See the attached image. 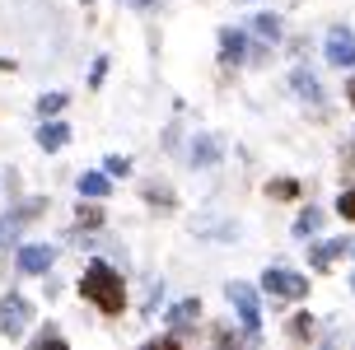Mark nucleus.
Here are the masks:
<instances>
[{
	"label": "nucleus",
	"instance_id": "f257e3e1",
	"mask_svg": "<svg viewBox=\"0 0 355 350\" xmlns=\"http://www.w3.org/2000/svg\"><path fill=\"white\" fill-rule=\"evenodd\" d=\"M75 295L103 322H122L131 313V271L117 266L107 252H89L80 276H75Z\"/></svg>",
	"mask_w": 355,
	"mask_h": 350
},
{
	"label": "nucleus",
	"instance_id": "f03ea898",
	"mask_svg": "<svg viewBox=\"0 0 355 350\" xmlns=\"http://www.w3.org/2000/svg\"><path fill=\"white\" fill-rule=\"evenodd\" d=\"M257 290L271 299V308H295V304H309L313 295V276L300 271V266H285V262H266L262 276H257Z\"/></svg>",
	"mask_w": 355,
	"mask_h": 350
},
{
	"label": "nucleus",
	"instance_id": "7ed1b4c3",
	"mask_svg": "<svg viewBox=\"0 0 355 350\" xmlns=\"http://www.w3.org/2000/svg\"><path fill=\"white\" fill-rule=\"evenodd\" d=\"M225 304L234 308V322L243 327V336H248V346H262L266 336V295L252 285V280H225Z\"/></svg>",
	"mask_w": 355,
	"mask_h": 350
},
{
	"label": "nucleus",
	"instance_id": "20e7f679",
	"mask_svg": "<svg viewBox=\"0 0 355 350\" xmlns=\"http://www.w3.org/2000/svg\"><path fill=\"white\" fill-rule=\"evenodd\" d=\"M159 322H164V332L178 336V346L201 341V327H206V299H201V295H178V299H168V304L159 308Z\"/></svg>",
	"mask_w": 355,
	"mask_h": 350
},
{
	"label": "nucleus",
	"instance_id": "39448f33",
	"mask_svg": "<svg viewBox=\"0 0 355 350\" xmlns=\"http://www.w3.org/2000/svg\"><path fill=\"white\" fill-rule=\"evenodd\" d=\"M285 85H290V98H295L304 112H313V117H332V94H327V85H322V75L309 66V56L290 66Z\"/></svg>",
	"mask_w": 355,
	"mask_h": 350
},
{
	"label": "nucleus",
	"instance_id": "423d86ee",
	"mask_svg": "<svg viewBox=\"0 0 355 350\" xmlns=\"http://www.w3.org/2000/svg\"><path fill=\"white\" fill-rule=\"evenodd\" d=\"M56 262H61V243H52V238H19L15 252H10V266H15L19 280L52 276Z\"/></svg>",
	"mask_w": 355,
	"mask_h": 350
},
{
	"label": "nucleus",
	"instance_id": "0eeeda50",
	"mask_svg": "<svg viewBox=\"0 0 355 350\" xmlns=\"http://www.w3.org/2000/svg\"><path fill=\"white\" fill-rule=\"evenodd\" d=\"M37 322V304L19 285H10V290H0V336L5 341H28V332H33Z\"/></svg>",
	"mask_w": 355,
	"mask_h": 350
},
{
	"label": "nucleus",
	"instance_id": "6e6552de",
	"mask_svg": "<svg viewBox=\"0 0 355 350\" xmlns=\"http://www.w3.org/2000/svg\"><path fill=\"white\" fill-rule=\"evenodd\" d=\"M182 159H187V168L192 173H215L225 159H230V140L220 136V131H192L187 136V145H182Z\"/></svg>",
	"mask_w": 355,
	"mask_h": 350
},
{
	"label": "nucleus",
	"instance_id": "1a4fd4ad",
	"mask_svg": "<svg viewBox=\"0 0 355 350\" xmlns=\"http://www.w3.org/2000/svg\"><path fill=\"white\" fill-rule=\"evenodd\" d=\"M248 42H252V33L243 24H220L215 28V66L225 70V75L248 70Z\"/></svg>",
	"mask_w": 355,
	"mask_h": 350
},
{
	"label": "nucleus",
	"instance_id": "9d476101",
	"mask_svg": "<svg viewBox=\"0 0 355 350\" xmlns=\"http://www.w3.org/2000/svg\"><path fill=\"white\" fill-rule=\"evenodd\" d=\"M318 52H322V66H332V70H355V24H346V19H332L327 28H322V42H318Z\"/></svg>",
	"mask_w": 355,
	"mask_h": 350
},
{
	"label": "nucleus",
	"instance_id": "9b49d317",
	"mask_svg": "<svg viewBox=\"0 0 355 350\" xmlns=\"http://www.w3.org/2000/svg\"><path fill=\"white\" fill-rule=\"evenodd\" d=\"M346 252H351V229L337 234V238L318 234V238L304 243V271H309V276H332V266L346 262Z\"/></svg>",
	"mask_w": 355,
	"mask_h": 350
},
{
	"label": "nucleus",
	"instance_id": "f8f14e48",
	"mask_svg": "<svg viewBox=\"0 0 355 350\" xmlns=\"http://www.w3.org/2000/svg\"><path fill=\"white\" fill-rule=\"evenodd\" d=\"M327 220H332V206H322V201H300V206H295V220H290V238L304 247L309 238L327 234Z\"/></svg>",
	"mask_w": 355,
	"mask_h": 350
},
{
	"label": "nucleus",
	"instance_id": "ddd939ff",
	"mask_svg": "<svg viewBox=\"0 0 355 350\" xmlns=\"http://www.w3.org/2000/svg\"><path fill=\"white\" fill-rule=\"evenodd\" d=\"M136 196H141V206L150 210V215H178V187L168 182V177H141V187H136Z\"/></svg>",
	"mask_w": 355,
	"mask_h": 350
},
{
	"label": "nucleus",
	"instance_id": "4468645a",
	"mask_svg": "<svg viewBox=\"0 0 355 350\" xmlns=\"http://www.w3.org/2000/svg\"><path fill=\"white\" fill-rule=\"evenodd\" d=\"M322 322L318 313H309V304H295V313H281V336L290 346H318Z\"/></svg>",
	"mask_w": 355,
	"mask_h": 350
},
{
	"label": "nucleus",
	"instance_id": "2eb2a0df",
	"mask_svg": "<svg viewBox=\"0 0 355 350\" xmlns=\"http://www.w3.org/2000/svg\"><path fill=\"white\" fill-rule=\"evenodd\" d=\"M252 37H262V42H271V47H281L285 33H290V19L281 15V10H271V5H252L248 24H243Z\"/></svg>",
	"mask_w": 355,
	"mask_h": 350
},
{
	"label": "nucleus",
	"instance_id": "dca6fc26",
	"mask_svg": "<svg viewBox=\"0 0 355 350\" xmlns=\"http://www.w3.org/2000/svg\"><path fill=\"white\" fill-rule=\"evenodd\" d=\"M71 140H75V126L66 122V112H61V117H42V122H33V145L42 150V155L71 150Z\"/></svg>",
	"mask_w": 355,
	"mask_h": 350
},
{
	"label": "nucleus",
	"instance_id": "f3484780",
	"mask_svg": "<svg viewBox=\"0 0 355 350\" xmlns=\"http://www.w3.org/2000/svg\"><path fill=\"white\" fill-rule=\"evenodd\" d=\"M262 196L271 201V206H300V201H304V177H295V173H271L262 182Z\"/></svg>",
	"mask_w": 355,
	"mask_h": 350
},
{
	"label": "nucleus",
	"instance_id": "a211bd4d",
	"mask_svg": "<svg viewBox=\"0 0 355 350\" xmlns=\"http://www.w3.org/2000/svg\"><path fill=\"white\" fill-rule=\"evenodd\" d=\"M112 192H117V177H107L103 164H98V168H80V173H75V196H89V201H112Z\"/></svg>",
	"mask_w": 355,
	"mask_h": 350
},
{
	"label": "nucleus",
	"instance_id": "6ab92c4d",
	"mask_svg": "<svg viewBox=\"0 0 355 350\" xmlns=\"http://www.w3.org/2000/svg\"><path fill=\"white\" fill-rule=\"evenodd\" d=\"M71 225L103 234V229H107V201H89V196H80V201L71 206Z\"/></svg>",
	"mask_w": 355,
	"mask_h": 350
},
{
	"label": "nucleus",
	"instance_id": "aec40b11",
	"mask_svg": "<svg viewBox=\"0 0 355 350\" xmlns=\"http://www.w3.org/2000/svg\"><path fill=\"white\" fill-rule=\"evenodd\" d=\"M192 234H196V238H206V243H239L243 225H239V220H196Z\"/></svg>",
	"mask_w": 355,
	"mask_h": 350
},
{
	"label": "nucleus",
	"instance_id": "412c9836",
	"mask_svg": "<svg viewBox=\"0 0 355 350\" xmlns=\"http://www.w3.org/2000/svg\"><path fill=\"white\" fill-rule=\"evenodd\" d=\"M159 308H164V276H145L136 317H141V322H155V317H159Z\"/></svg>",
	"mask_w": 355,
	"mask_h": 350
},
{
	"label": "nucleus",
	"instance_id": "4be33fe9",
	"mask_svg": "<svg viewBox=\"0 0 355 350\" xmlns=\"http://www.w3.org/2000/svg\"><path fill=\"white\" fill-rule=\"evenodd\" d=\"M201 336L215 341V346H248V336H243V327L234 317H215L211 327H201Z\"/></svg>",
	"mask_w": 355,
	"mask_h": 350
},
{
	"label": "nucleus",
	"instance_id": "5701e85b",
	"mask_svg": "<svg viewBox=\"0 0 355 350\" xmlns=\"http://www.w3.org/2000/svg\"><path fill=\"white\" fill-rule=\"evenodd\" d=\"M66 107H71V94H66V89H42V94L33 98V122H42V117H61Z\"/></svg>",
	"mask_w": 355,
	"mask_h": 350
},
{
	"label": "nucleus",
	"instance_id": "b1692460",
	"mask_svg": "<svg viewBox=\"0 0 355 350\" xmlns=\"http://www.w3.org/2000/svg\"><path fill=\"white\" fill-rule=\"evenodd\" d=\"M332 220H341L346 229H355V177H341L337 196H332Z\"/></svg>",
	"mask_w": 355,
	"mask_h": 350
},
{
	"label": "nucleus",
	"instance_id": "393cba45",
	"mask_svg": "<svg viewBox=\"0 0 355 350\" xmlns=\"http://www.w3.org/2000/svg\"><path fill=\"white\" fill-rule=\"evenodd\" d=\"M103 173L117 177V182H131V177H136V159L122 155V150H112V155H103Z\"/></svg>",
	"mask_w": 355,
	"mask_h": 350
},
{
	"label": "nucleus",
	"instance_id": "a878e982",
	"mask_svg": "<svg viewBox=\"0 0 355 350\" xmlns=\"http://www.w3.org/2000/svg\"><path fill=\"white\" fill-rule=\"evenodd\" d=\"M107 70H112V56L94 52V61H89V70H85V89H89V94H98V89L107 85Z\"/></svg>",
	"mask_w": 355,
	"mask_h": 350
},
{
	"label": "nucleus",
	"instance_id": "bb28decb",
	"mask_svg": "<svg viewBox=\"0 0 355 350\" xmlns=\"http://www.w3.org/2000/svg\"><path fill=\"white\" fill-rule=\"evenodd\" d=\"M276 52H281V47H271V42H262V37H252V42H248V70H271Z\"/></svg>",
	"mask_w": 355,
	"mask_h": 350
},
{
	"label": "nucleus",
	"instance_id": "cd10ccee",
	"mask_svg": "<svg viewBox=\"0 0 355 350\" xmlns=\"http://www.w3.org/2000/svg\"><path fill=\"white\" fill-rule=\"evenodd\" d=\"M24 196V173H19L15 164L0 173V206H10V201H19Z\"/></svg>",
	"mask_w": 355,
	"mask_h": 350
},
{
	"label": "nucleus",
	"instance_id": "c85d7f7f",
	"mask_svg": "<svg viewBox=\"0 0 355 350\" xmlns=\"http://www.w3.org/2000/svg\"><path fill=\"white\" fill-rule=\"evenodd\" d=\"M28 346H66V332H61L56 322H42V327L33 322V332H28Z\"/></svg>",
	"mask_w": 355,
	"mask_h": 350
},
{
	"label": "nucleus",
	"instance_id": "c756f323",
	"mask_svg": "<svg viewBox=\"0 0 355 350\" xmlns=\"http://www.w3.org/2000/svg\"><path fill=\"white\" fill-rule=\"evenodd\" d=\"M281 52L290 56V61H304V56H309V37L290 28V33H285V42H281Z\"/></svg>",
	"mask_w": 355,
	"mask_h": 350
},
{
	"label": "nucleus",
	"instance_id": "7c9ffc66",
	"mask_svg": "<svg viewBox=\"0 0 355 350\" xmlns=\"http://www.w3.org/2000/svg\"><path fill=\"white\" fill-rule=\"evenodd\" d=\"M337 168H341V177H355V136L341 140V150H337Z\"/></svg>",
	"mask_w": 355,
	"mask_h": 350
},
{
	"label": "nucleus",
	"instance_id": "2f4dec72",
	"mask_svg": "<svg viewBox=\"0 0 355 350\" xmlns=\"http://www.w3.org/2000/svg\"><path fill=\"white\" fill-rule=\"evenodd\" d=\"M182 145H187L182 122H168V131H164V150H168V155H182Z\"/></svg>",
	"mask_w": 355,
	"mask_h": 350
},
{
	"label": "nucleus",
	"instance_id": "473e14b6",
	"mask_svg": "<svg viewBox=\"0 0 355 350\" xmlns=\"http://www.w3.org/2000/svg\"><path fill=\"white\" fill-rule=\"evenodd\" d=\"M122 5L131 10V15H159L168 0H122Z\"/></svg>",
	"mask_w": 355,
	"mask_h": 350
},
{
	"label": "nucleus",
	"instance_id": "72a5a7b5",
	"mask_svg": "<svg viewBox=\"0 0 355 350\" xmlns=\"http://www.w3.org/2000/svg\"><path fill=\"white\" fill-rule=\"evenodd\" d=\"M341 103H346V112H355V70H346V85H341Z\"/></svg>",
	"mask_w": 355,
	"mask_h": 350
},
{
	"label": "nucleus",
	"instance_id": "f704fd0d",
	"mask_svg": "<svg viewBox=\"0 0 355 350\" xmlns=\"http://www.w3.org/2000/svg\"><path fill=\"white\" fill-rule=\"evenodd\" d=\"M15 70H19L15 56H0V75H15Z\"/></svg>",
	"mask_w": 355,
	"mask_h": 350
},
{
	"label": "nucleus",
	"instance_id": "c9c22d12",
	"mask_svg": "<svg viewBox=\"0 0 355 350\" xmlns=\"http://www.w3.org/2000/svg\"><path fill=\"white\" fill-rule=\"evenodd\" d=\"M346 285H351V295H355V266H351V271H346Z\"/></svg>",
	"mask_w": 355,
	"mask_h": 350
},
{
	"label": "nucleus",
	"instance_id": "e433bc0d",
	"mask_svg": "<svg viewBox=\"0 0 355 350\" xmlns=\"http://www.w3.org/2000/svg\"><path fill=\"white\" fill-rule=\"evenodd\" d=\"M346 262H351V266H355V234H351V252H346Z\"/></svg>",
	"mask_w": 355,
	"mask_h": 350
},
{
	"label": "nucleus",
	"instance_id": "4c0bfd02",
	"mask_svg": "<svg viewBox=\"0 0 355 350\" xmlns=\"http://www.w3.org/2000/svg\"><path fill=\"white\" fill-rule=\"evenodd\" d=\"M234 5H262V0H234Z\"/></svg>",
	"mask_w": 355,
	"mask_h": 350
},
{
	"label": "nucleus",
	"instance_id": "58836bf2",
	"mask_svg": "<svg viewBox=\"0 0 355 350\" xmlns=\"http://www.w3.org/2000/svg\"><path fill=\"white\" fill-rule=\"evenodd\" d=\"M80 5H85V10H94V5H98V0H80Z\"/></svg>",
	"mask_w": 355,
	"mask_h": 350
},
{
	"label": "nucleus",
	"instance_id": "ea45409f",
	"mask_svg": "<svg viewBox=\"0 0 355 350\" xmlns=\"http://www.w3.org/2000/svg\"><path fill=\"white\" fill-rule=\"evenodd\" d=\"M346 136H355V122H351V131H346Z\"/></svg>",
	"mask_w": 355,
	"mask_h": 350
}]
</instances>
